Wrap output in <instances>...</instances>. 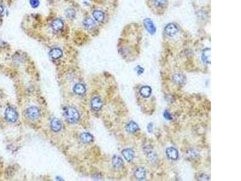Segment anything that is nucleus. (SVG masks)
I'll list each match as a JSON object with an SVG mask.
<instances>
[{"label": "nucleus", "mask_w": 241, "mask_h": 181, "mask_svg": "<svg viewBox=\"0 0 241 181\" xmlns=\"http://www.w3.org/2000/svg\"><path fill=\"white\" fill-rule=\"evenodd\" d=\"M65 117L68 122L71 123H74L79 120L80 115L76 109L73 107H69L65 110Z\"/></svg>", "instance_id": "1"}, {"label": "nucleus", "mask_w": 241, "mask_h": 181, "mask_svg": "<svg viewBox=\"0 0 241 181\" xmlns=\"http://www.w3.org/2000/svg\"><path fill=\"white\" fill-rule=\"evenodd\" d=\"M5 117L6 120L10 123H15L18 117L15 110L12 107H8L5 111Z\"/></svg>", "instance_id": "2"}, {"label": "nucleus", "mask_w": 241, "mask_h": 181, "mask_svg": "<svg viewBox=\"0 0 241 181\" xmlns=\"http://www.w3.org/2000/svg\"><path fill=\"white\" fill-rule=\"evenodd\" d=\"M27 115L28 117L32 120H36L40 115L39 110L35 106H31L27 109Z\"/></svg>", "instance_id": "3"}, {"label": "nucleus", "mask_w": 241, "mask_h": 181, "mask_svg": "<svg viewBox=\"0 0 241 181\" xmlns=\"http://www.w3.org/2000/svg\"><path fill=\"white\" fill-rule=\"evenodd\" d=\"M178 32V28L177 25L173 23H170L168 24L165 29V33L168 36H174Z\"/></svg>", "instance_id": "4"}, {"label": "nucleus", "mask_w": 241, "mask_h": 181, "mask_svg": "<svg viewBox=\"0 0 241 181\" xmlns=\"http://www.w3.org/2000/svg\"><path fill=\"white\" fill-rule=\"evenodd\" d=\"M167 156L172 160H177L178 158V152L176 148L169 147L166 151Z\"/></svg>", "instance_id": "5"}, {"label": "nucleus", "mask_w": 241, "mask_h": 181, "mask_svg": "<svg viewBox=\"0 0 241 181\" xmlns=\"http://www.w3.org/2000/svg\"><path fill=\"white\" fill-rule=\"evenodd\" d=\"M122 155L127 161H132L135 157V152L131 149H126L122 151Z\"/></svg>", "instance_id": "6"}, {"label": "nucleus", "mask_w": 241, "mask_h": 181, "mask_svg": "<svg viewBox=\"0 0 241 181\" xmlns=\"http://www.w3.org/2000/svg\"><path fill=\"white\" fill-rule=\"evenodd\" d=\"M91 104L92 108L94 110H99L103 106V102L99 97H94L91 100Z\"/></svg>", "instance_id": "7"}, {"label": "nucleus", "mask_w": 241, "mask_h": 181, "mask_svg": "<svg viewBox=\"0 0 241 181\" xmlns=\"http://www.w3.org/2000/svg\"><path fill=\"white\" fill-rule=\"evenodd\" d=\"M51 128L54 132H59L62 129V123L58 118H53L51 121Z\"/></svg>", "instance_id": "8"}, {"label": "nucleus", "mask_w": 241, "mask_h": 181, "mask_svg": "<svg viewBox=\"0 0 241 181\" xmlns=\"http://www.w3.org/2000/svg\"><path fill=\"white\" fill-rule=\"evenodd\" d=\"M135 176L138 180H143L146 177V171L143 167H138L135 172Z\"/></svg>", "instance_id": "9"}, {"label": "nucleus", "mask_w": 241, "mask_h": 181, "mask_svg": "<svg viewBox=\"0 0 241 181\" xmlns=\"http://www.w3.org/2000/svg\"><path fill=\"white\" fill-rule=\"evenodd\" d=\"M173 81L177 85H182L186 81V78L181 74H175L173 77Z\"/></svg>", "instance_id": "10"}, {"label": "nucleus", "mask_w": 241, "mask_h": 181, "mask_svg": "<svg viewBox=\"0 0 241 181\" xmlns=\"http://www.w3.org/2000/svg\"><path fill=\"white\" fill-rule=\"evenodd\" d=\"M144 25L146 28V29L148 32L151 34H154L155 29V27L153 23V22L150 19H146L144 20Z\"/></svg>", "instance_id": "11"}, {"label": "nucleus", "mask_w": 241, "mask_h": 181, "mask_svg": "<svg viewBox=\"0 0 241 181\" xmlns=\"http://www.w3.org/2000/svg\"><path fill=\"white\" fill-rule=\"evenodd\" d=\"M138 129H139L138 125L133 121L129 122L126 126V130L127 131V132H129L130 133H134L136 132Z\"/></svg>", "instance_id": "12"}, {"label": "nucleus", "mask_w": 241, "mask_h": 181, "mask_svg": "<svg viewBox=\"0 0 241 181\" xmlns=\"http://www.w3.org/2000/svg\"><path fill=\"white\" fill-rule=\"evenodd\" d=\"M151 88L150 87L148 86H145V87H142L139 91L140 94L144 98H148L151 94Z\"/></svg>", "instance_id": "13"}, {"label": "nucleus", "mask_w": 241, "mask_h": 181, "mask_svg": "<svg viewBox=\"0 0 241 181\" xmlns=\"http://www.w3.org/2000/svg\"><path fill=\"white\" fill-rule=\"evenodd\" d=\"M80 140L83 143H89L93 140V136L89 133H83L80 136Z\"/></svg>", "instance_id": "14"}, {"label": "nucleus", "mask_w": 241, "mask_h": 181, "mask_svg": "<svg viewBox=\"0 0 241 181\" xmlns=\"http://www.w3.org/2000/svg\"><path fill=\"white\" fill-rule=\"evenodd\" d=\"M52 27L55 31L60 30L63 27V22L60 19H56L53 22Z\"/></svg>", "instance_id": "15"}, {"label": "nucleus", "mask_w": 241, "mask_h": 181, "mask_svg": "<svg viewBox=\"0 0 241 181\" xmlns=\"http://www.w3.org/2000/svg\"><path fill=\"white\" fill-rule=\"evenodd\" d=\"M113 165L117 168H120L123 165L124 162L122 158L118 156H114L112 158Z\"/></svg>", "instance_id": "16"}, {"label": "nucleus", "mask_w": 241, "mask_h": 181, "mask_svg": "<svg viewBox=\"0 0 241 181\" xmlns=\"http://www.w3.org/2000/svg\"><path fill=\"white\" fill-rule=\"evenodd\" d=\"M202 60L206 63H210V49L206 48L202 53Z\"/></svg>", "instance_id": "17"}, {"label": "nucleus", "mask_w": 241, "mask_h": 181, "mask_svg": "<svg viewBox=\"0 0 241 181\" xmlns=\"http://www.w3.org/2000/svg\"><path fill=\"white\" fill-rule=\"evenodd\" d=\"M50 56L53 59H59L62 56V51L59 48H53L50 51Z\"/></svg>", "instance_id": "18"}, {"label": "nucleus", "mask_w": 241, "mask_h": 181, "mask_svg": "<svg viewBox=\"0 0 241 181\" xmlns=\"http://www.w3.org/2000/svg\"><path fill=\"white\" fill-rule=\"evenodd\" d=\"M93 16L95 20L98 22H102L104 19V14L100 10H95L93 13Z\"/></svg>", "instance_id": "19"}, {"label": "nucleus", "mask_w": 241, "mask_h": 181, "mask_svg": "<svg viewBox=\"0 0 241 181\" xmlns=\"http://www.w3.org/2000/svg\"><path fill=\"white\" fill-rule=\"evenodd\" d=\"M83 25L85 28H86L88 29H91L95 25V23L92 19L86 18L83 21Z\"/></svg>", "instance_id": "20"}, {"label": "nucleus", "mask_w": 241, "mask_h": 181, "mask_svg": "<svg viewBox=\"0 0 241 181\" xmlns=\"http://www.w3.org/2000/svg\"><path fill=\"white\" fill-rule=\"evenodd\" d=\"M74 91L79 95L81 94H83L85 91H86V88H85L84 86L81 84V83H78V84H76L74 87Z\"/></svg>", "instance_id": "21"}, {"label": "nucleus", "mask_w": 241, "mask_h": 181, "mask_svg": "<svg viewBox=\"0 0 241 181\" xmlns=\"http://www.w3.org/2000/svg\"><path fill=\"white\" fill-rule=\"evenodd\" d=\"M154 5L158 8H163L167 6V0H154Z\"/></svg>", "instance_id": "22"}, {"label": "nucleus", "mask_w": 241, "mask_h": 181, "mask_svg": "<svg viewBox=\"0 0 241 181\" xmlns=\"http://www.w3.org/2000/svg\"><path fill=\"white\" fill-rule=\"evenodd\" d=\"M66 16L69 18H73L76 15V13L73 9H68L66 11Z\"/></svg>", "instance_id": "23"}, {"label": "nucleus", "mask_w": 241, "mask_h": 181, "mask_svg": "<svg viewBox=\"0 0 241 181\" xmlns=\"http://www.w3.org/2000/svg\"><path fill=\"white\" fill-rule=\"evenodd\" d=\"M163 116L166 120L172 119V116L168 110H165V112H163Z\"/></svg>", "instance_id": "24"}, {"label": "nucleus", "mask_w": 241, "mask_h": 181, "mask_svg": "<svg viewBox=\"0 0 241 181\" xmlns=\"http://www.w3.org/2000/svg\"><path fill=\"white\" fill-rule=\"evenodd\" d=\"M30 4L33 8L37 7L39 4V0H30Z\"/></svg>", "instance_id": "25"}, {"label": "nucleus", "mask_w": 241, "mask_h": 181, "mask_svg": "<svg viewBox=\"0 0 241 181\" xmlns=\"http://www.w3.org/2000/svg\"><path fill=\"white\" fill-rule=\"evenodd\" d=\"M198 180H209V177H208V176H207L206 174H201V175L200 176L199 179H198Z\"/></svg>", "instance_id": "26"}, {"label": "nucleus", "mask_w": 241, "mask_h": 181, "mask_svg": "<svg viewBox=\"0 0 241 181\" xmlns=\"http://www.w3.org/2000/svg\"><path fill=\"white\" fill-rule=\"evenodd\" d=\"M143 72H144V69L142 68L141 67H139V68H138V70H137L138 74H140L142 73Z\"/></svg>", "instance_id": "27"}, {"label": "nucleus", "mask_w": 241, "mask_h": 181, "mask_svg": "<svg viewBox=\"0 0 241 181\" xmlns=\"http://www.w3.org/2000/svg\"><path fill=\"white\" fill-rule=\"evenodd\" d=\"M3 11H4L3 7L2 6V5L1 4H0V14L2 13L3 12Z\"/></svg>", "instance_id": "28"}]
</instances>
